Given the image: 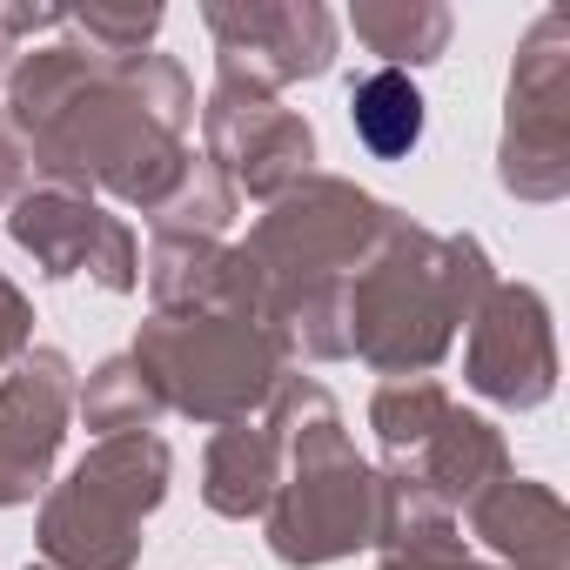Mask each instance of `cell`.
<instances>
[{
	"mask_svg": "<svg viewBox=\"0 0 570 570\" xmlns=\"http://www.w3.org/2000/svg\"><path fill=\"white\" fill-rule=\"evenodd\" d=\"M356 128L376 155H403L416 135H423V101L403 75H376L363 95H356Z\"/></svg>",
	"mask_w": 570,
	"mask_h": 570,
	"instance_id": "cell-1",
	"label": "cell"
}]
</instances>
